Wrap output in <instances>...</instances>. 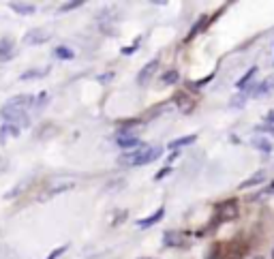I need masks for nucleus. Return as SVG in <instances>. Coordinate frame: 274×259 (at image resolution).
Instances as JSON below:
<instances>
[{"label":"nucleus","mask_w":274,"mask_h":259,"mask_svg":"<svg viewBox=\"0 0 274 259\" xmlns=\"http://www.w3.org/2000/svg\"><path fill=\"white\" fill-rule=\"evenodd\" d=\"M174 103L178 105V107L184 111V114H189V111L193 109V101L189 99L187 92H178V94H176V96H174Z\"/></svg>","instance_id":"obj_17"},{"label":"nucleus","mask_w":274,"mask_h":259,"mask_svg":"<svg viewBox=\"0 0 274 259\" xmlns=\"http://www.w3.org/2000/svg\"><path fill=\"white\" fill-rule=\"evenodd\" d=\"M163 244L167 248H184L187 246V238L180 231H165L163 233Z\"/></svg>","instance_id":"obj_6"},{"label":"nucleus","mask_w":274,"mask_h":259,"mask_svg":"<svg viewBox=\"0 0 274 259\" xmlns=\"http://www.w3.org/2000/svg\"><path fill=\"white\" fill-rule=\"evenodd\" d=\"M268 180V174H265V169H259V172H255L248 180L240 182V189H251V187H257V184H263Z\"/></svg>","instance_id":"obj_11"},{"label":"nucleus","mask_w":274,"mask_h":259,"mask_svg":"<svg viewBox=\"0 0 274 259\" xmlns=\"http://www.w3.org/2000/svg\"><path fill=\"white\" fill-rule=\"evenodd\" d=\"M246 99H248V94H246V92H238L236 96H231L229 105H231L233 109H240V107H242V105L246 103Z\"/></svg>","instance_id":"obj_26"},{"label":"nucleus","mask_w":274,"mask_h":259,"mask_svg":"<svg viewBox=\"0 0 274 259\" xmlns=\"http://www.w3.org/2000/svg\"><path fill=\"white\" fill-rule=\"evenodd\" d=\"M163 216H165V208L161 206L155 214H150V216H146V218H140V221H137V227H140V229H150L152 225H157Z\"/></svg>","instance_id":"obj_8"},{"label":"nucleus","mask_w":274,"mask_h":259,"mask_svg":"<svg viewBox=\"0 0 274 259\" xmlns=\"http://www.w3.org/2000/svg\"><path fill=\"white\" fill-rule=\"evenodd\" d=\"M7 105H13V107H20V109H28V105H35V96L30 94H18V96H11Z\"/></svg>","instance_id":"obj_12"},{"label":"nucleus","mask_w":274,"mask_h":259,"mask_svg":"<svg viewBox=\"0 0 274 259\" xmlns=\"http://www.w3.org/2000/svg\"><path fill=\"white\" fill-rule=\"evenodd\" d=\"M54 56H56V58H60V60H71L75 54H73V50H69L67 45H58L54 50Z\"/></svg>","instance_id":"obj_22"},{"label":"nucleus","mask_w":274,"mask_h":259,"mask_svg":"<svg viewBox=\"0 0 274 259\" xmlns=\"http://www.w3.org/2000/svg\"><path fill=\"white\" fill-rule=\"evenodd\" d=\"M0 118L9 124H15V126H28L30 124V118L26 114V109H20V107H13V105H3L0 109Z\"/></svg>","instance_id":"obj_2"},{"label":"nucleus","mask_w":274,"mask_h":259,"mask_svg":"<svg viewBox=\"0 0 274 259\" xmlns=\"http://www.w3.org/2000/svg\"><path fill=\"white\" fill-rule=\"evenodd\" d=\"M251 144H253V148L261 150V152H272V148H274V146L270 144L268 137H253Z\"/></svg>","instance_id":"obj_20"},{"label":"nucleus","mask_w":274,"mask_h":259,"mask_svg":"<svg viewBox=\"0 0 274 259\" xmlns=\"http://www.w3.org/2000/svg\"><path fill=\"white\" fill-rule=\"evenodd\" d=\"M272 92H274V73H272V75H265L263 82L259 86H255L253 96H255V99H261V96H268Z\"/></svg>","instance_id":"obj_7"},{"label":"nucleus","mask_w":274,"mask_h":259,"mask_svg":"<svg viewBox=\"0 0 274 259\" xmlns=\"http://www.w3.org/2000/svg\"><path fill=\"white\" fill-rule=\"evenodd\" d=\"M140 43H142V37H137V39H135V43H133L131 47H124L122 54H126V56H128V54H133V52L137 50V47H140Z\"/></svg>","instance_id":"obj_29"},{"label":"nucleus","mask_w":274,"mask_h":259,"mask_svg":"<svg viewBox=\"0 0 274 259\" xmlns=\"http://www.w3.org/2000/svg\"><path fill=\"white\" fill-rule=\"evenodd\" d=\"M20 133H22L20 126L5 122L3 126H0V144H5L7 140H9V137H20Z\"/></svg>","instance_id":"obj_15"},{"label":"nucleus","mask_w":274,"mask_h":259,"mask_svg":"<svg viewBox=\"0 0 274 259\" xmlns=\"http://www.w3.org/2000/svg\"><path fill=\"white\" fill-rule=\"evenodd\" d=\"M236 214H238L236 201H225V204L219 206V218H221V221H229V218H236Z\"/></svg>","instance_id":"obj_10"},{"label":"nucleus","mask_w":274,"mask_h":259,"mask_svg":"<svg viewBox=\"0 0 274 259\" xmlns=\"http://www.w3.org/2000/svg\"><path fill=\"white\" fill-rule=\"evenodd\" d=\"M11 7V11L13 13H18V15H35L37 13V5L35 3H9Z\"/></svg>","instance_id":"obj_9"},{"label":"nucleus","mask_w":274,"mask_h":259,"mask_svg":"<svg viewBox=\"0 0 274 259\" xmlns=\"http://www.w3.org/2000/svg\"><path fill=\"white\" fill-rule=\"evenodd\" d=\"M180 79V73L176 71V69H172V71H167V73H163V77H161V82H163L165 86H172V84H176Z\"/></svg>","instance_id":"obj_24"},{"label":"nucleus","mask_w":274,"mask_h":259,"mask_svg":"<svg viewBox=\"0 0 274 259\" xmlns=\"http://www.w3.org/2000/svg\"><path fill=\"white\" fill-rule=\"evenodd\" d=\"M116 144L120 146V148H124V150H137V148H142V146H144L135 135L124 133V131H118V135H116Z\"/></svg>","instance_id":"obj_5"},{"label":"nucleus","mask_w":274,"mask_h":259,"mask_svg":"<svg viewBox=\"0 0 274 259\" xmlns=\"http://www.w3.org/2000/svg\"><path fill=\"white\" fill-rule=\"evenodd\" d=\"M109 79H114V73H105V75H101V77H99V82H101V84H105V82H109Z\"/></svg>","instance_id":"obj_32"},{"label":"nucleus","mask_w":274,"mask_h":259,"mask_svg":"<svg viewBox=\"0 0 274 259\" xmlns=\"http://www.w3.org/2000/svg\"><path fill=\"white\" fill-rule=\"evenodd\" d=\"M71 189H73V182H60V184H56V187L47 189L43 195H41V201L50 199V197H56V195H60V193H67V191H71Z\"/></svg>","instance_id":"obj_13"},{"label":"nucleus","mask_w":274,"mask_h":259,"mask_svg":"<svg viewBox=\"0 0 274 259\" xmlns=\"http://www.w3.org/2000/svg\"><path fill=\"white\" fill-rule=\"evenodd\" d=\"M255 131L261 133V135H272L274 137V124H259V126H255Z\"/></svg>","instance_id":"obj_27"},{"label":"nucleus","mask_w":274,"mask_h":259,"mask_svg":"<svg viewBox=\"0 0 274 259\" xmlns=\"http://www.w3.org/2000/svg\"><path fill=\"white\" fill-rule=\"evenodd\" d=\"M11 58H13V41L11 39H3V41H0V60L7 62Z\"/></svg>","instance_id":"obj_19"},{"label":"nucleus","mask_w":274,"mask_h":259,"mask_svg":"<svg viewBox=\"0 0 274 259\" xmlns=\"http://www.w3.org/2000/svg\"><path fill=\"white\" fill-rule=\"evenodd\" d=\"M79 7H84V0H71V3H64L58 7V13H67V11H75Z\"/></svg>","instance_id":"obj_25"},{"label":"nucleus","mask_w":274,"mask_h":259,"mask_svg":"<svg viewBox=\"0 0 274 259\" xmlns=\"http://www.w3.org/2000/svg\"><path fill=\"white\" fill-rule=\"evenodd\" d=\"M159 67H161V62H159V58H155V60H150V62H146L142 67V71L137 73V84L140 86H146L152 77L157 75V71H159Z\"/></svg>","instance_id":"obj_4"},{"label":"nucleus","mask_w":274,"mask_h":259,"mask_svg":"<svg viewBox=\"0 0 274 259\" xmlns=\"http://www.w3.org/2000/svg\"><path fill=\"white\" fill-rule=\"evenodd\" d=\"M52 71V67H41V69H28V71H24L22 73V82H30V79H41V77H45L47 73Z\"/></svg>","instance_id":"obj_14"},{"label":"nucleus","mask_w":274,"mask_h":259,"mask_svg":"<svg viewBox=\"0 0 274 259\" xmlns=\"http://www.w3.org/2000/svg\"><path fill=\"white\" fill-rule=\"evenodd\" d=\"M161 155H163V148H161V146H142V148L124 155L120 159V163L131 165V167H140V165H148L152 161H157Z\"/></svg>","instance_id":"obj_1"},{"label":"nucleus","mask_w":274,"mask_h":259,"mask_svg":"<svg viewBox=\"0 0 274 259\" xmlns=\"http://www.w3.org/2000/svg\"><path fill=\"white\" fill-rule=\"evenodd\" d=\"M263 120H265V124H274V109L268 111V114L263 116Z\"/></svg>","instance_id":"obj_31"},{"label":"nucleus","mask_w":274,"mask_h":259,"mask_svg":"<svg viewBox=\"0 0 274 259\" xmlns=\"http://www.w3.org/2000/svg\"><path fill=\"white\" fill-rule=\"evenodd\" d=\"M167 174H172V167H165V169H161V172L155 176V180H163V178H165Z\"/></svg>","instance_id":"obj_30"},{"label":"nucleus","mask_w":274,"mask_h":259,"mask_svg":"<svg viewBox=\"0 0 274 259\" xmlns=\"http://www.w3.org/2000/svg\"><path fill=\"white\" fill-rule=\"evenodd\" d=\"M255 75H257V67H251V69H248L246 75H244L242 79H238V82H236V88H240V90H244V86H246V84H251L253 79H255Z\"/></svg>","instance_id":"obj_23"},{"label":"nucleus","mask_w":274,"mask_h":259,"mask_svg":"<svg viewBox=\"0 0 274 259\" xmlns=\"http://www.w3.org/2000/svg\"><path fill=\"white\" fill-rule=\"evenodd\" d=\"M30 184H32V178H24V180L22 182H18V184H15V187L11 189V191H7V199H13V197H18V195H22V193L24 191H26L28 187H30Z\"/></svg>","instance_id":"obj_16"},{"label":"nucleus","mask_w":274,"mask_h":259,"mask_svg":"<svg viewBox=\"0 0 274 259\" xmlns=\"http://www.w3.org/2000/svg\"><path fill=\"white\" fill-rule=\"evenodd\" d=\"M206 26H208V18H206V15H201V18H199V20L195 22V26H193V28H191V32H189V35H187V43L191 41V39H193V37H195V35H197V32H201V30H204Z\"/></svg>","instance_id":"obj_21"},{"label":"nucleus","mask_w":274,"mask_h":259,"mask_svg":"<svg viewBox=\"0 0 274 259\" xmlns=\"http://www.w3.org/2000/svg\"><path fill=\"white\" fill-rule=\"evenodd\" d=\"M69 248V244H62V246H58V248H56V250H52V253L50 255H47L45 259H58L62 253H64V250H67Z\"/></svg>","instance_id":"obj_28"},{"label":"nucleus","mask_w":274,"mask_h":259,"mask_svg":"<svg viewBox=\"0 0 274 259\" xmlns=\"http://www.w3.org/2000/svg\"><path fill=\"white\" fill-rule=\"evenodd\" d=\"M272 259H274V248H272Z\"/></svg>","instance_id":"obj_34"},{"label":"nucleus","mask_w":274,"mask_h":259,"mask_svg":"<svg viewBox=\"0 0 274 259\" xmlns=\"http://www.w3.org/2000/svg\"><path fill=\"white\" fill-rule=\"evenodd\" d=\"M140 259H152V257H140Z\"/></svg>","instance_id":"obj_33"},{"label":"nucleus","mask_w":274,"mask_h":259,"mask_svg":"<svg viewBox=\"0 0 274 259\" xmlns=\"http://www.w3.org/2000/svg\"><path fill=\"white\" fill-rule=\"evenodd\" d=\"M255 259H261V257H255Z\"/></svg>","instance_id":"obj_35"},{"label":"nucleus","mask_w":274,"mask_h":259,"mask_svg":"<svg viewBox=\"0 0 274 259\" xmlns=\"http://www.w3.org/2000/svg\"><path fill=\"white\" fill-rule=\"evenodd\" d=\"M197 142V135H184V137H178V140L169 142V150H180L184 146H191Z\"/></svg>","instance_id":"obj_18"},{"label":"nucleus","mask_w":274,"mask_h":259,"mask_svg":"<svg viewBox=\"0 0 274 259\" xmlns=\"http://www.w3.org/2000/svg\"><path fill=\"white\" fill-rule=\"evenodd\" d=\"M52 39V30L47 28H32L24 35V43L26 45H43Z\"/></svg>","instance_id":"obj_3"}]
</instances>
